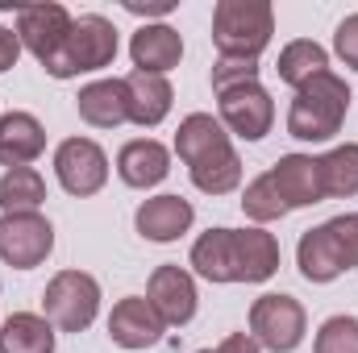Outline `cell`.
<instances>
[{"instance_id": "6da1fadb", "label": "cell", "mask_w": 358, "mask_h": 353, "mask_svg": "<svg viewBox=\"0 0 358 353\" xmlns=\"http://www.w3.org/2000/svg\"><path fill=\"white\" fill-rule=\"evenodd\" d=\"M176 154L187 167L196 191H204V195H229L242 183V158H238L225 125L213 112H192L179 121Z\"/></svg>"}, {"instance_id": "7a4b0ae2", "label": "cell", "mask_w": 358, "mask_h": 353, "mask_svg": "<svg viewBox=\"0 0 358 353\" xmlns=\"http://www.w3.org/2000/svg\"><path fill=\"white\" fill-rule=\"evenodd\" d=\"M346 112H350V84L334 71H321L317 80L296 88V100L287 108V133L296 142H329L338 137Z\"/></svg>"}, {"instance_id": "3957f363", "label": "cell", "mask_w": 358, "mask_h": 353, "mask_svg": "<svg viewBox=\"0 0 358 353\" xmlns=\"http://www.w3.org/2000/svg\"><path fill=\"white\" fill-rule=\"evenodd\" d=\"M296 266L308 283H334L346 270H358V212H342L317 229H304Z\"/></svg>"}, {"instance_id": "277c9868", "label": "cell", "mask_w": 358, "mask_h": 353, "mask_svg": "<svg viewBox=\"0 0 358 353\" xmlns=\"http://www.w3.org/2000/svg\"><path fill=\"white\" fill-rule=\"evenodd\" d=\"M275 33L271 0H217L213 8V46L221 59L259 63Z\"/></svg>"}, {"instance_id": "5b68a950", "label": "cell", "mask_w": 358, "mask_h": 353, "mask_svg": "<svg viewBox=\"0 0 358 353\" xmlns=\"http://www.w3.org/2000/svg\"><path fill=\"white\" fill-rule=\"evenodd\" d=\"M117 59V29L108 17L100 13H84L71 21V33L63 42V50L55 54V63H46V75L55 80H76L88 71H104Z\"/></svg>"}, {"instance_id": "8992f818", "label": "cell", "mask_w": 358, "mask_h": 353, "mask_svg": "<svg viewBox=\"0 0 358 353\" xmlns=\"http://www.w3.org/2000/svg\"><path fill=\"white\" fill-rule=\"evenodd\" d=\"M100 312V283L88 270H59L42 291V316L59 333H84Z\"/></svg>"}, {"instance_id": "52a82bcc", "label": "cell", "mask_w": 358, "mask_h": 353, "mask_svg": "<svg viewBox=\"0 0 358 353\" xmlns=\"http://www.w3.org/2000/svg\"><path fill=\"white\" fill-rule=\"evenodd\" d=\"M308 316L300 308V299L292 295H259L250 303V337L271 353H296L304 341Z\"/></svg>"}, {"instance_id": "ba28073f", "label": "cell", "mask_w": 358, "mask_h": 353, "mask_svg": "<svg viewBox=\"0 0 358 353\" xmlns=\"http://www.w3.org/2000/svg\"><path fill=\"white\" fill-rule=\"evenodd\" d=\"M55 250V225L42 212H4L0 216V262L13 270H34Z\"/></svg>"}, {"instance_id": "9c48e42d", "label": "cell", "mask_w": 358, "mask_h": 353, "mask_svg": "<svg viewBox=\"0 0 358 353\" xmlns=\"http://www.w3.org/2000/svg\"><path fill=\"white\" fill-rule=\"evenodd\" d=\"M221 100V125L225 133L242 137V142H263L275 125V104H271V91L259 80H246V84H234V88L217 91Z\"/></svg>"}, {"instance_id": "30bf717a", "label": "cell", "mask_w": 358, "mask_h": 353, "mask_svg": "<svg viewBox=\"0 0 358 353\" xmlns=\"http://www.w3.org/2000/svg\"><path fill=\"white\" fill-rule=\"evenodd\" d=\"M55 175L67 195H96L108 183V154L92 137H67L55 150Z\"/></svg>"}, {"instance_id": "8fae6325", "label": "cell", "mask_w": 358, "mask_h": 353, "mask_svg": "<svg viewBox=\"0 0 358 353\" xmlns=\"http://www.w3.org/2000/svg\"><path fill=\"white\" fill-rule=\"evenodd\" d=\"M71 13L63 4H29V8H17V38H21V50H29L42 67L55 63V54L63 50L67 33H71Z\"/></svg>"}, {"instance_id": "7c38bea8", "label": "cell", "mask_w": 358, "mask_h": 353, "mask_svg": "<svg viewBox=\"0 0 358 353\" xmlns=\"http://www.w3.org/2000/svg\"><path fill=\"white\" fill-rule=\"evenodd\" d=\"M146 299L155 303V312L163 316V324L171 329H183L192 316H196V278L183 270V266H159L146 283Z\"/></svg>"}, {"instance_id": "4fadbf2b", "label": "cell", "mask_w": 358, "mask_h": 353, "mask_svg": "<svg viewBox=\"0 0 358 353\" xmlns=\"http://www.w3.org/2000/svg\"><path fill=\"white\" fill-rule=\"evenodd\" d=\"M163 329L167 324H163V316L155 312V303L146 295H125L108 316V337L121 350H150V345L163 341Z\"/></svg>"}, {"instance_id": "5bb4252c", "label": "cell", "mask_w": 358, "mask_h": 353, "mask_svg": "<svg viewBox=\"0 0 358 353\" xmlns=\"http://www.w3.org/2000/svg\"><path fill=\"white\" fill-rule=\"evenodd\" d=\"M271 183L279 187V200L292 208H313L325 200V187H321V158L313 154H283L275 167L267 171Z\"/></svg>"}, {"instance_id": "9a60e30c", "label": "cell", "mask_w": 358, "mask_h": 353, "mask_svg": "<svg viewBox=\"0 0 358 353\" xmlns=\"http://www.w3.org/2000/svg\"><path fill=\"white\" fill-rule=\"evenodd\" d=\"M129 59H134V71H146V75H167L171 67H179L183 59V38H179L176 25L167 21H146L134 38H129Z\"/></svg>"}, {"instance_id": "2e32d148", "label": "cell", "mask_w": 358, "mask_h": 353, "mask_svg": "<svg viewBox=\"0 0 358 353\" xmlns=\"http://www.w3.org/2000/svg\"><path fill=\"white\" fill-rule=\"evenodd\" d=\"M117 175H121V183H129L138 191L159 187L171 175V150L163 142H155V137H134L117 154Z\"/></svg>"}, {"instance_id": "e0dca14e", "label": "cell", "mask_w": 358, "mask_h": 353, "mask_svg": "<svg viewBox=\"0 0 358 353\" xmlns=\"http://www.w3.org/2000/svg\"><path fill=\"white\" fill-rule=\"evenodd\" d=\"M46 150V129L34 112H4L0 117V167L17 171V167H29L34 158H42Z\"/></svg>"}, {"instance_id": "ac0fdd59", "label": "cell", "mask_w": 358, "mask_h": 353, "mask_svg": "<svg viewBox=\"0 0 358 353\" xmlns=\"http://www.w3.org/2000/svg\"><path fill=\"white\" fill-rule=\"evenodd\" d=\"M192 220H196V208H192L183 195H155V200H146V204L138 208V216H134L138 233H142L146 241H159V246L179 241V237L192 229Z\"/></svg>"}, {"instance_id": "d6986e66", "label": "cell", "mask_w": 358, "mask_h": 353, "mask_svg": "<svg viewBox=\"0 0 358 353\" xmlns=\"http://www.w3.org/2000/svg\"><path fill=\"white\" fill-rule=\"evenodd\" d=\"M234 266H238V283H267L279 270V241L263 225L234 229Z\"/></svg>"}, {"instance_id": "ffe728a7", "label": "cell", "mask_w": 358, "mask_h": 353, "mask_svg": "<svg viewBox=\"0 0 358 353\" xmlns=\"http://www.w3.org/2000/svg\"><path fill=\"white\" fill-rule=\"evenodd\" d=\"M125 96H129V121L142 129H155L167 121L176 91L167 84V75H146V71H129L125 75Z\"/></svg>"}, {"instance_id": "44dd1931", "label": "cell", "mask_w": 358, "mask_h": 353, "mask_svg": "<svg viewBox=\"0 0 358 353\" xmlns=\"http://www.w3.org/2000/svg\"><path fill=\"white\" fill-rule=\"evenodd\" d=\"M80 117L92 129H117L129 121V96H125V80H96L76 96Z\"/></svg>"}, {"instance_id": "7402d4cb", "label": "cell", "mask_w": 358, "mask_h": 353, "mask_svg": "<svg viewBox=\"0 0 358 353\" xmlns=\"http://www.w3.org/2000/svg\"><path fill=\"white\" fill-rule=\"evenodd\" d=\"M192 266L204 283H238L234 266V229H208L192 246Z\"/></svg>"}, {"instance_id": "603a6c76", "label": "cell", "mask_w": 358, "mask_h": 353, "mask_svg": "<svg viewBox=\"0 0 358 353\" xmlns=\"http://www.w3.org/2000/svg\"><path fill=\"white\" fill-rule=\"evenodd\" d=\"M0 353H55V324L38 312H13L0 324Z\"/></svg>"}, {"instance_id": "cb8c5ba5", "label": "cell", "mask_w": 358, "mask_h": 353, "mask_svg": "<svg viewBox=\"0 0 358 353\" xmlns=\"http://www.w3.org/2000/svg\"><path fill=\"white\" fill-rule=\"evenodd\" d=\"M275 71H279V80L287 88H304L308 80H317L321 71H329V54H325V46H317L308 38H296V42H287L279 50Z\"/></svg>"}, {"instance_id": "d4e9b609", "label": "cell", "mask_w": 358, "mask_h": 353, "mask_svg": "<svg viewBox=\"0 0 358 353\" xmlns=\"http://www.w3.org/2000/svg\"><path fill=\"white\" fill-rule=\"evenodd\" d=\"M46 200V179L34 167H17L0 175V212H38Z\"/></svg>"}, {"instance_id": "484cf974", "label": "cell", "mask_w": 358, "mask_h": 353, "mask_svg": "<svg viewBox=\"0 0 358 353\" xmlns=\"http://www.w3.org/2000/svg\"><path fill=\"white\" fill-rule=\"evenodd\" d=\"M321 187H325V200L358 195V142L334 146L329 154H321Z\"/></svg>"}, {"instance_id": "4316f807", "label": "cell", "mask_w": 358, "mask_h": 353, "mask_svg": "<svg viewBox=\"0 0 358 353\" xmlns=\"http://www.w3.org/2000/svg\"><path fill=\"white\" fill-rule=\"evenodd\" d=\"M242 212H246L255 225H271V220H283V216H287V204L279 200V187L271 183L267 171L246 183V191H242Z\"/></svg>"}, {"instance_id": "83f0119b", "label": "cell", "mask_w": 358, "mask_h": 353, "mask_svg": "<svg viewBox=\"0 0 358 353\" xmlns=\"http://www.w3.org/2000/svg\"><path fill=\"white\" fill-rule=\"evenodd\" d=\"M313 353H358V316H329L317 329Z\"/></svg>"}, {"instance_id": "f1b7e54d", "label": "cell", "mask_w": 358, "mask_h": 353, "mask_svg": "<svg viewBox=\"0 0 358 353\" xmlns=\"http://www.w3.org/2000/svg\"><path fill=\"white\" fill-rule=\"evenodd\" d=\"M246 80H259V63L217 59V67H213V91H225V88H234V84H246Z\"/></svg>"}, {"instance_id": "f546056e", "label": "cell", "mask_w": 358, "mask_h": 353, "mask_svg": "<svg viewBox=\"0 0 358 353\" xmlns=\"http://www.w3.org/2000/svg\"><path fill=\"white\" fill-rule=\"evenodd\" d=\"M334 50H338V59H342L346 67H355L358 71V13H350V17L338 25V33H334Z\"/></svg>"}, {"instance_id": "4dcf8cb0", "label": "cell", "mask_w": 358, "mask_h": 353, "mask_svg": "<svg viewBox=\"0 0 358 353\" xmlns=\"http://www.w3.org/2000/svg\"><path fill=\"white\" fill-rule=\"evenodd\" d=\"M17 59H21V38H17V29H4V25H0V75H4L8 67H17Z\"/></svg>"}, {"instance_id": "1f68e13d", "label": "cell", "mask_w": 358, "mask_h": 353, "mask_svg": "<svg viewBox=\"0 0 358 353\" xmlns=\"http://www.w3.org/2000/svg\"><path fill=\"white\" fill-rule=\"evenodd\" d=\"M176 8V0H125V13H134V17H167Z\"/></svg>"}, {"instance_id": "d6a6232c", "label": "cell", "mask_w": 358, "mask_h": 353, "mask_svg": "<svg viewBox=\"0 0 358 353\" xmlns=\"http://www.w3.org/2000/svg\"><path fill=\"white\" fill-rule=\"evenodd\" d=\"M213 353H263V345H259L250 333H229V337H225Z\"/></svg>"}, {"instance_id": "836d02e7", "label": "cell", "mask_w": 358, "mask_h": 353, "mask_svg": "<svg viewBox=\"0 0 358 353\" xmlns=\"http://www.w3.org/2000/svg\"><path fill=\"white\" fill-rule=\"evenodd\" d=\"M196 353H213V350H196Z\"/></svg>"}]
</instances>
